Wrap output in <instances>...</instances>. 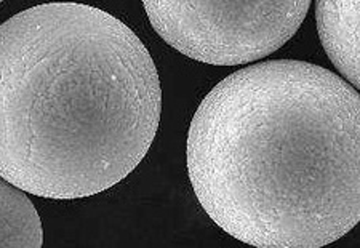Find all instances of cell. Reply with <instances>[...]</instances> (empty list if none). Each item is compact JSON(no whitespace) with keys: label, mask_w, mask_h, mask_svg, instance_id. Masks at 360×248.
Instances as JSON below:
<instances>
[{"label":"cell","mask_w":360,"mask_h":248,"mask_svg":"<svg viewBox=\"0 0 360 248\" xmlns=\"http://www.w3.org/2000/svg\"><path fill=\"white\" fill-rule=\"evenodd\" d=\"M359 91L322 66L272 60L203 98L188 135L202 209L257 248H322L360 221Z\"/></svg>","instance_id":"6da1fadb"},{"label":"cell","mask_w":360,"mask_h":248,"mask_svg":"<svg viewBox=\"0 0 360 248\" xmlns=\"http://www.w3.org/2000/svg\"><path fill=\"white\" fill-rule=\"evenodd\" d=\"M153 56L115 16L44 4L0 26V178L45 199H84L141 164L158 133Z\"/></svg>","instance_id":"7a4b0ae2"},{"label":"cell","mask_w":360,"mask_h":248,"mask_svg":"<svg viewBox=\"0 0 360 248\" xmlns=\"http://www.w3.org/2000/svg\"><path fill=\"white\" fill-rule=\"evenodd\" d=\"M143 5L154 31L179 53L205 65L239 66L283 47L311 2L146 0Z\"/></svg>","instance_id":"3957f363"},{"label":"cell","mask_w":360,"mask_h":248,"mask_svg":"<svg viewBox=\"0 0 360 248\" xmlns=\"http://www.w3.org/2000/svg\"><path fill=\"white\" fill-rule=\"evenodd\" d=\"M359 0L316 4L319 37L330 61L352 89L360 86L359 76Z\"/></svg>","instance_id":"277c9868"},{"label":"cell","mask_w":360,"mask_h":248,"mask_svg":"<svg viewBox=\"0 0 360 248\" xmlns=\"http://www.w3.org/2000/svg\"><path fill=\"white\" fill-rule=\"evenodd\" d=\"M42 221L25 191L0 178V248H42Z\"/></svg>","instance_id":"5b68a950"}]
</instances>
